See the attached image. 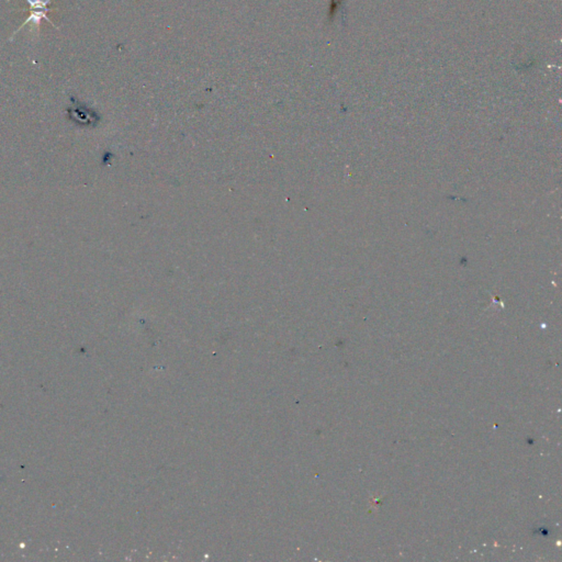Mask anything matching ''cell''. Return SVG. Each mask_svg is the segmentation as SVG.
Listing matches in <instances>:
<instances>
[{
	"mask_svg": "<svg viewBox=\"0 0 562 562\" xmlns=\"http://www.w3.org/2000/svg\"><path fill=\"white\" fill-rule=\"evenodd\" d=\"M25 2L27 4H29V6H30V14H29V17L26 19V21L22 23L21 27L14 31L11 38H10V41L12 40V38L14 37V35L17 34L21 29H23L26 27V25H28V23H32V28L36 29V33L37 34H38V31H40L41 22L43 20H46L48 22H50L54 28L57 29L55 23H54L48 17V12L51 11V8L49 6L52 4V0H25Z\"/></svg>",
	"mask_w": 562,
	"mask_h": 562,
	"instance_id": "cell-1",
	"label": "cell"
}]
</instances>
